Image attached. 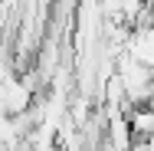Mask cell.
<instances>
[{"label":"cell","instance_id":"6da1fadb","mask_svg":"<svg viewBox=\"0 0 154 151\" xmlns=\"http://www.w3.org/2000/svg\"><path fill=\"white\" fill-rule=\"evenodd\" d=\"M0 89H3V109H7V115H17V112H23V109L33 105V92L20 82V76H10L7 82H0Z\"/></svg>","mask_w":154,"mask_h":151},{"label":"cell","instance_id":"7a4b0ae2","mask_svg":"<svg viewBox=\"0 0 154 151\" xmlns=\"http://www.w3.org/2000/svg\"><path fill=\"white\" fill-rule=\"evenodd\" d=\"M151 30H154V27H151Z\"/></svg>","mask_w":154,"mask_h":151}]
</instances>
